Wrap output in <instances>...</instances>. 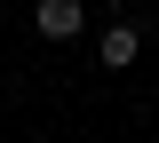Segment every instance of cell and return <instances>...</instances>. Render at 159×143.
I'll use <instances>...</instances> for the list:
<instances>
[{
	"instance_id": "2",
	"label": "cell",
	"mask_w": 159,
	"mask_h": 143,
	"mask_svg": "<svg viewBox=\"0 0 159 143\" xmlns=\"http://www.w3.org/2000/svg\"><path fill=\"white\" fill-rule=\"evenodd\" d=\"M135 56H143V32H135V24H103V32H96V64H103V72H127Z\"/></svg>"
},
{
	"instance_id": "1",
	"label": "cell",
	"mask_w": 159,
	"mask_h": 143,
	"mask_svg": "<svg viewBox=\"0 0 159 143\" xmlns=\"http://www.w3.org/2000/svg\"><path fill=\"white\" fill-rule=\"evenodd\" d=\"M32 32L40 40H80L88 32V8L80 0H32Z\"/></svg>"
}]
</instances>
